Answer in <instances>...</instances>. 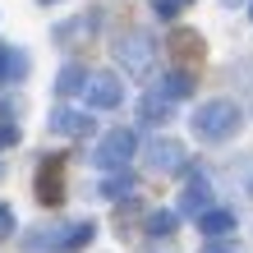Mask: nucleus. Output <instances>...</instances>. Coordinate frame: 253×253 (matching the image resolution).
Wrapping results in <instances>:
<instances>
[{
  "label": "nucleus",
  "mask_w": 253,
  "mask_h": 253,
  "mask_svg": "<svg viewBox=\"0 0 253 253\" xmlns=\"http://www.w3.org/2000/svg\"><path fill=\"white\" fill-rule=\"evenodd\" d=\"M198 230L207 235V240H221V235L235 230V212H230V207H212V212L198 216Z\"/></svg>",
  "instance_id": "nucleus-11"
},
{
  "label": "nucleus",
  "mask_w": 253,
  "mask_h": 253,
  "mask_svg": "<svg viewBox=\"0 0 253 253\" xmlns=\"http://www.w3.org/2000/svg\"><path fill=\"white\" fill-rule=\"evenodd\" d=\"M51 133H60V138H87V133L97 129V120H87V106H55L51 111V120H46Z\"/></svg>",
  "instance_id": "nucleus-6"
},
{
  "label": "nucleus",
  "mask_w": 253,
  "mask_h": 253,
  "mask_svg": "<svg viewBox=\"0 0 253 253\" xmlns=\"http://www.w3.org/2000/svg\"><path fill=\"white\" fill-rule=\"evenodd\" d=\"M193 133H198L203 143H226V138H235L240 133V125H244V111L235 106L230 97H212V101H203L198 111H193Z\"/></svg>",
  "instance_id": "nucleus-1"
},
{
  "label": "nucleus",
  "mask_w": 253,
  "mask_h": 253,
  "mask_svg": "<svg viewBox=\"0 0 253 253\" xmlns=\"http://www.w3.org/2000/svg\"><path fill=\"white\" fill-rule=\"evenodd\" d=\"M92 28H97V19H87V14H83V19H74V23H60V28H55V42H60V46H69L74 37H92Z\"/></svg>",
  "instance_id": "nucleus-17"
},
{
  "label": "nucleus",
  "mask_w": 253,
  "mask_h": 253,
  "mask_svg": "<svg viewBox=\"0 0 253 253\" xmlns=\"http://www.w3.org/2000/svg\"><path fill=\"white\" fill-rule=\"evenodd\" d=\"M138 152V138H133V129H111V133H101V143L87 152V161H92L97 170H129V157Z\"/></svg>",
  "instance_id": "nucleus-3"
},
{
  "label": "nucleus",
  "mask_w": 253,
  "mask_h": 253,
  "mask_svg": "<svg viewBox=\"0 0 253 253\" xmlns=\"http://www.w3.org/2000/svg\"><path fill=\"white\" fill-rule=\"evenodd\" d=\"M79 97H83V106H92V111H115L125 101V83L115 79V74H87Z\"/></svg>",
  "instance_id": "nucleus-5"
},
{
  "label": "nucleus",
  "mask_w": 253,
  "mask_h": 253,
  "mask_svg": "<svg viewBox=\"0 0 253 253\" xmlns=\"http://www.w3.org/2000/svg\"><path fill=\"white\" fill-rule=\"evenodd\" d=\"M60 161H42V170H37V203L42 207H60Z\"/></svg>",
  "instance_id": "nucleus-9"
},
{
  "label": "nucleus",
  "mask_w": 253,
  "mask_h": 253,
  "mask_svg": "<svg viewBox=\"0 0 253 253\" xmlns=\"http://www.w3.org/2000/svg\"><path fill=\"white\" fill-rule=\"evenodd\" d=\"M138 253H175V249H161V240H152L147 249H138Z\"/></svg>",
  "instance_id": "nucleus-22"
},
{
  "label": "nucleus",
  "mask_w": 253,
  "mask_h": 253,
  "mask_svg": "<svg viewBox=\"0 0 253 253\" xmlns=\"http://www.w3.org/2000/svg\"><path fill=\"white\" fill-rule=\"evenodd\" d=\"M180 216H203V212H212V180L198 170V175H189L184 180V193H180V207H175Z\"/></svg>",
  "instance_id": "nucleus-8"
},
{
  "label": "nucleus",
  "mask_w": 253,
  "mask_h": 253,
  "mask_svg": "<svg viewBox=\"0 0 253 253\" xmlns=\"http://www.w3.org/2000/svg\"><path fill=\"white\" fill-rule=\"evenodd\" d=\"M83 83H87V69L83 65H65L60 79H55V92H60V97H74V92H83Z\"/></svg>",
  "instance_id": "nucleus-15"
},
{
  "label": "nucleus",
  "mask_w": 253,
  "mask_h": 253,
  "mask_svg": "<svg viewBox=\"0 0 253 253\" xmlns=\"http://www.w3.org/2000/svg\"><path fill=\"white\" fill-rule=\"evenodd\" d=\"M157 92L166 97V101H180V97H189V92H193V79H189L184 69H170L166 79H161V87H157Z\"/></svg>",
  "instance_id": "nucleus-14"
},
{
  "label": "nucleus",
  "mask_w": 253,
  "mask_h": 253,
  "mask_svg": "<svg viewBox=\"0 0 253 253\" xmlns=\"http://www.w3.org/2000/svg\"><path fill=\"white\" fill-rule=\"evenodd\" d=\"M42 5H51V0H42Z\"/></svg>",
  "instance_id": "nucleus-23"
},
{
  "label": "nucleus",
  "mask_w": 253,
  "mask_h": 253,
  "mask_svg": "<svg viewBox=\"0 0 253 253\" xmlns=\"http://www.w3.org/2000/svg\"><path fill=\"white\" fill-rule=\"evenodd\" d=\"M230 180L240 184V193H244V198H253V152H249L244 161H235V166H230Z\"/></svg>",
  "instance_id": "nucleus-18"
},
{
  "label": "nucleus",
  "mask_w": 253,
  "mask_h": 253,
  "mask_svg": "<svg viewBox=\"0 0 253 253\" xmlns=\"http://www.w3.org/2000/svg\"><path fill=\"white\" fill-rule=\"evenodd\" d=\"M19 79H28V55L19 46H5V42H0V87L19 83Z\"/></svg>",
  "instance_id": "nucleus-10"
},
{
  "label": "nucleus",
  "mask_w": 253,
  "mask_h": 253,
  "mask_svg": "<svg viewBox=\"0 0 253 253\" xmlns=\"http://www.w3.org/2000/svg\"><path fill=\"white\" fill-rule=\"evenodd\" d=\"M133 193V170H111L106 180L97 184V198H106V203H115V198H129Z\"/></svg>",
  "instance_id": "nucleus-12"
},
{
  "label": "nucleus",
  "mask_w": 253,
  "mask_h": 253,
  "mask_svg": "<svg viewBox=\"0 0 253 253\" xmlns=\"http://www.w3.org/2000/svg\"><path fill=\"white\" fill-rule=\"evenodd\" d=\"M147 166H152L157 175H180L189 161H184V147L175 138H152L147 143Z\"/></svg>",
  "instance_id": "nucleus-7"
},
{
  "label": "nucleus",
  "mask_w": 253,
  "mask_h": 253,
  "mask_svg": "<svg viewBox=\"0 0 253 253\" xmlns=\"http://www.w3.org/2000/svg\"><path fill=\"white\" fill-rule=\"evenodd\" d=\"M226 5H230V0H226Z\"/></svg>",
  "instance_id": "nucleus-24"
},
{
  "label": "nucleus",
  "mask_w": 253,
  "mask_h": 253,
  "mask_svg": "<svg viewBox=\"0 0 253 253\" xmlns=\"http://www.w3.org/2000/svg\"><path fill=\"white\" fill-rule=\"evenodd\" d=\"M189 5H193V0H147V9H152L157 19H180Z\"/></svg>",
  "instance_id": "nucleus-19"
},
{
  "label": "nucleus",
  "mask_w": 253,
  "mask_h": 253,
  "mask_svg": "<svg viewBox=\"0 0 253 253\" xmlns=\"http://www.w3.org/2000/svg\"><path fill=\"white\" fill-rule=\"evenodd\" d=\"M115 60L129 79H147L152 74V60H157V42L152 33H143V28H129V33L115 37Z\"/></svg>",
  "instance_id": "nucleus-2"
},
{
  "label": "nucleus",
  "mask_w": 253,
  "mask_h": 253,
  "mask_svg": "<svg viewBox=\"0 0 253 253\" xmlns=\"http://www.w3.org/2000/svg\"><path fill=\"white\" fill-rule=\"evenodd\" d=\"M19 138H23V133H19V125H14V120H9V125H0V152H5V147H14Z\"/></svg>",
  "instance_id": "nucleus-20"
},
{
  "label": "nucleus",
  "mask_w": 253,
  "mask_h": 253,
  "mask_svg": "<svg viewBox=\"0 0 253 253\" xmlns=\"http://www.w3.org/2000/svg\"><path fill=\"white\" fill-rule=\"evenodd\" d=\"M175 221H180V212H147V235H152V240H170L175 235Z\"/></svg>",
  "instance_id": "nucleus-16"
},
{
  "label": "nucleus",
  "mask_w": 253,
  "mask_h": 253,
  "mask_svg": "<svg viewBox=\"0 0 253 253\" xmlns=\"http://www.w3.org/2000/svg\"><path fill=\"white\" fill-rule=\"evenodd\" d=\"M170 106H175V101H166L161 92H147V97L138 101V120H143V125H166V120H170Z\"/></svg>",
  "instance_id": "nucleus-13"
},
{
  "label": "nucleus",
  "mask_w": 253,
  "mask_h": 253,
  "mask_svg": "<svg viewBox=\"0 0 253 253\" xmlns=\"http://www.w3.org/2000/svg\"><path fill=\"white\" fill-rule=\"evenodd\" d=\"M92 235H97V226H92V221H74V226H51V230L28 235V249L74 253V249H87V244H92Z\"/></svg>",
  "instance_id": "nucleus-4"
},
{
  "label": "nucleus",
  "mask_w": 253,
  "mask_h": 253,
  "mask_svg": "<svg viewBox=\"0 0 253 253\" xmlns=\"http://www.w3.org/2000/svg\"><path fill=\"white\" fill-rule=\"evenodd\" d=\"M9 230H14V207L0 203V240H9Z\"/></svg>",
  "instance_id": "nucleus-21"
}]
</instances>
